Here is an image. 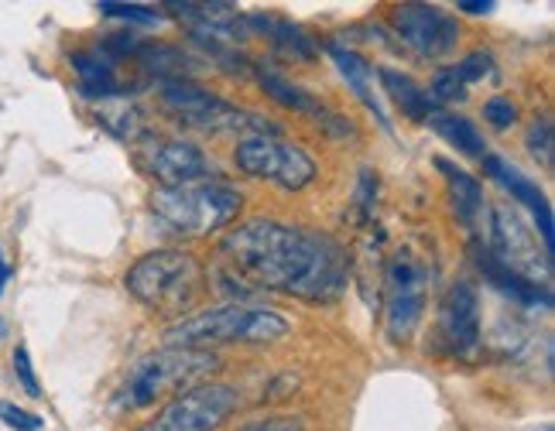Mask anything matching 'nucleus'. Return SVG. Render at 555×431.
I'll use <instances>...</instances> for the list:
<instances>
[{"label":"nucleus","mask_w":555,"mask_h":431,"mask_svg":"<svg viewBox=\"0 0 555 431\" xmlns=\"http://www.w3.org/2000/svg\"><path fill=\"white\" fill-rule=\"evenodd\" d=\"M460 14H494L498 4L494 0H463V4H456Z\"/></svg>","instance_id":"nucleus-33"},{"label":"nucleus","mask_w":555,"mask_h":431,"mask_svg":"<svg viewBox=\"0 0 555 431\" xmlns=\"http://www.w3.org/2000/svg\"><path fill=\"white\" fill-rule=\"evenodd\" d=\"M483 171L494 182H501L511 196H515L518 206H525L531 216H535V226H539V236H542V247H545V257L552 261V250H555V226H552V206L545 199V192L539 188V182H531L525 171H518L511 161H504L501 155H483Z\"/></svg>","instance_id":"nucleus-14"},{"label":"nucleus","mask_w":555,"mask_h":431,"mask_svg":"<svg viewBox=\"0 0 555 431\" xmlns=\"http://www.w3.org/2000/svg\"><path fill=\"white\" fill-rule=\"evenodd\" d=\"M433 277V264L415 247H401L388 261V271H384V318H388V339L395 347L412 342V336L418 332Z\"/></svg>","instance_id":"nucleus-7"},{"label":"nucleus","mask_w":555,"mask_h":431,"mask_svg":"<svg viewBox=\"0 0 555 431\" xmlns=\"http://www.w3.org/2000/svg\"><path fill=\"white\" fill-rule=\"evenodd\" d=\"M103 17H114V21H124V25H162L165 14L162 8H147V4H100L96 8Z\"/></svg>","instance_id":"nucleus-24"},{"label":"nucleus","mask_w":555,"mask_h":431,"mask_svg":"<svg viewBox=\"0 0 555 431\" xmlns=\"http://www.w3.org/2000/svg\"><path fill=\"white\" fill-rule=\"evenodd\" d=\"M391 28L422 58H446L460 45V21L436 4H401L391 11Z\"/></svg>","instance_id":"nucleus-11"},{"label":"nucleus","mask_w":555,"mask_h":431,"mask_svg":"<svg viewBox=\"0 0 555 431\" xmlns=\"http://www.w3.org/2000/svg\"><path fill=\"white\" fill-rule=\"evenodd\" d=\"M8 336V326H4V318H0V339H4Z\"/></svg>","instance_id":"nucleus-35"},{"label":"nucleus","mask_w":555,"mask_h":431,"mask_svg":"<svg viewBox=\"0 0 555 431\" xmlns=\"http://www.w3.org/2000/svg\"><path fill=\"white\" fill-rule=\"evenodd\" d=\"M326 52L336 62V69H339V76H344V82L353 90V96L380 120V127H388V131H391V117H388V110H384L380 96L374 93V66H371V62L360 52H353V49L336 45V41H330Z\"/></svg>","instance_id":"nucleus-18"},{"label":"nucleus","mask_w":555,"mask_h":431,"mask_svg":"<svg viewBox=\"0 0 555 431\" xmlns=\"http://www.w3.org/2000/svg\"><path fill=\"white\" fill-rule=\"evenodd\" d=\"M217 356H209L203 350H158L152 356H144L131 374L124 377L117 387V412H144L155 407L158 401H172L176 394L196 387L203 374L217 370Z\"/></svg>","instance_id":"nucleus-5"},{"label":"nucleus","mask_w":555,"mask_h":431,"mask_svg":"<svg viewBox=\"0 0 555 431\" xmlns=\"http://www.w3.org/2000/svg\"><path fill=\"white\" fill-rule=\"evenodd\" d=\"M244 25H247V31L264 35L274 49H282L292 58H315L319 55L315 38L306 35L298 25H292L288 17H278V14H250V17H244Z\"/></svg>","instance_id":"nucleus-20"},{"label":"nucleus","mask_w":555,"mask_h":431,"mask_svg":"<svg viewBox=\"0 0 555 431\" xmlns=\"http://www.w3.org/2000/svg\"><path fill=\"white\" fill-rule=\"evenodd\" d=\"M469 261L477 264V271L483 274V282H487L490 288L501 291V295H507L511 301H518V305H531V309H535V305L548 309V305H552V295H548L545 285L531 282V277H521L518 271H511V267H504L483 244H474V247H469Z\"/></svg>","instance_id":"nucleus-17"},{"label":"nucleus","mask_w":555,"mask_h":431,"mask_svg":"<svg viewBox=\"0 0 555 431\" xmlns=\"http://www.w3.org/2000/svg\"><path fill=\"white\" fill-rule=\"evenodd\" d=\"M357 216H360V223H367L371 220V212H374V203H377V175L371 168L360 171V185H357Z\"/></svg>","instance_id":"nucleus-31"},{"label":"nucleus","mask_w":555,"mask_h":431,"mask_svg":"<svg viewBox=\"0 0 555 431\" xmlns=\"http://www.w3.org/2000/svg\"><path fill=\"white\" fill-rule=\"evenodd\" d=\"M14 374H17V383L25 387L28 397H41V383L35 377V366H31V353L25 342H17L14 347Z\"/></svg>","instance_id":"nucleus-29"},{"label":"nucleus","mask_w":555,"mask_h":431,"mask_svg":"<svg viewBox=\"0 0 555 431\" xmlns=\"http://www.w3.org/2000/svg\"><path fill=\"white\" fill-rule=\"evenodd\" d=\"M244 431H302V421L298 418H271L261 425H247Z\"/></svg>","instance_id":"nucleus-32"},{"label":"nucleus","mask_w":555,"mask_h":431,"mask_svg":"<svg viewBox=\"0 0 555 431\" xmlns=\"http://www.w3.org/2000/svg\"><path fill=\"white\" fill-rule=\"evenodd\" d=\"M292 322L258 305H217L199 315L179 318L172 329L165 332V342L172 350H203L209 347H237V342H274L288 336Z\"/></svg>","instance_id":"nucleus-3"},{"label":"nucleus","mask_w":555,"mask_h":431,"mask_svg":"<svg viewBox=\"0 0 555 431\" xmlns=\"http://www.w3.org/2000/svg\"><path fill=\"white\" fill-rule=\"evenodd\" d=\"M429 96H433L439 106H442V103H460V100H466V86H463L456 66L439 69V76L433 79V93H429Z\"/></svg>","instance_id":"nucleus-27"},{"label":"nucleus","mask_w":555,"mask_h":431,"mask_svg":"<svg viewBox=\"0 0 555 431\" xmlns=\"http://www.w3.org/2000/svg\"><path fill=\"white\" fill-rule=\"evenodd\" d=\"M237 401H241L237 387L220 380H203L176 394L155 415V421H147L138 431H217L233 418Z\"/></svg>","instance_id":"nucleus-9"},{"label":"nucleus","mask_w":555,"mask_h":431,"mask_svg":"<svg viewBox=\"0 0 555 431\" xmlns=\"http://www.w3.org/2000/svg\"><path fill=\"white\" fill-rule=\"evenodd\" d=\"M380 76V86H384V93H388L395 100L398 110L415 120V123H429L436 114H439V103L429 96V90L425 86H418L412 76H404L398 69H377Z\"/></svg>","instance_id":"nucleus-19"},{"label":"nucleus","mask_w":555,"mask_h":431,"mask_svg":"<svg viewBox=\"0 0 555 431\" xmlns=\"http://www.w3.org/2000/svg\"><path fill=\"white\" fill-rule=\"evenodd\" d=\"M0 421H4L8 428H14V431H41V428H46L41 415L25 412V407H17L11 401H0Z\"/></svg>","instance_id":"nucleus-30"},{"label":"nucleus","mask_w":555,"mask_h":431,"mask_svg":"<svg viewBox=\"0 0 555 431\" xmlns=\"http://www.w3.org/2000/svg\"><path fill=\"white\" fill-rule=\"evenodd\" d=\"M227 267L250 291L288 295L309 305H333L347 291L350 261L330 233L278 220H247L220 240Z\"/></svg>","instance_id":"nucleus-1"},{"label":"nucleus","mask_w":555,"mask_h":431,"mask_svg":"<svg viewBox=\"0 0 555 431\" xmlns=\"http://www.w3.org/2000/svg\"><path fill=\"white\" fill-rule=\"evenodd\" d=\"M429 127L433 131L450 144V147H456V155H466V158H477V161H483V155H487V141H483V134L474 127V120H466V117H460V114H450V110H439L433 120H429Z\"/></svg>","instance_id":"nucleus-22"},{"label":"nucleus","mask_w":555,"mask_h":431,"mask_svg":"<svg viewBox=\"0 0 555 431\" xmlns=\"http://www.w3.org/2000/svg\"><path fill=\"white\" fill-rule=\"evenodd\" d=\"M436 168L446 175V185H450V199H453V212L463 226H474L477 216L483 212V185L469 175L466 168H456L453 161L439 158Z\"/></svg>","instance_id":"nucleus-21"},{"label":"nucleus","mask_w":555,"mask_h":431,"mask_svg":"<svg viewBox=\"0 0 555 431\" xmlns=\"http://www.w3.org/2000/svg\"><path fill=\"white\" fill-rule=\"evenodd\" d=\"M96 123L103 127L106 134H114L117 141H138V138H147L144 131V117L138 106L120 96V100H103L96 103Z\"/></svg>","instance_id":"nucleus-23"},{"label":"nucleus","mask_w":555,"mask_h":431,"mask_svg":"<svg viewBox=\"0 0 555 431\" xmlns=\"http://www.w3.org/2000/svg\"><path fill=\"white\" fill-rule=\"evenodd\" d=\"M439 339L460 360L480 350V298L469 282H456L442 298L439 309Z\"/></svg>","instance_id":"nucleus-12"},{"label":"nucleus","mask_w":555,"mask_h":431,"mask_svg":"<svg viewBox=\"0 0 555 431\" xmlns=\"http://www.w3.org/2000/svg\"><path fill=\"white\" fill-rule=\"evenodd\" d=\"M483 120L490 127H498V131H507V127H515L518 123V106H515V100H507V96L487 100L483 103Z\"/></svg>","instance_id":"nucleus-28"},{"label":"nucleus","mask_w":555,"mask_h":431,"mask_svg":"<svg viewBox=\"0 0 555 431\" xmlns=\"http://www.w3.org/2000/svg\"><path fill=\"white\" fill-rule=\"evenodd\" d=\"M531 158L542 161L545 168H552V155H555V134H552V123L548 120H535L528 127V138H525Z\"/></svg>","instance_id":"nucleus-25"},{"label":"nucleus","mask_w":555,"mask_h":431,"mask_svg":"<svg viewBox=\"0 0 555 431\" xmlns=\"http://www.w3.org/2000/svg\"><path fill=\"white\" fill-rule=\"evenodd\" d=\"M147 206H152L155 220H162L172 233L196 240V236H209L237 220L244 209V196L220 179H206L179 188H155Z\"/></svg>","instance_id":"nucleus-4"},{"label":"nucleus","mask_w":555,"mask_h":431,"mask_svg":"<svg viewBox=\"0 0 555 431\" xmlns=\"http://www.w3.org/2000/svg\"><path fill=\"white\" fill-rule=\"evenodd\" d=\"M134 165L141 175L158 182V188L206 182L212 171V161L203 155V147L189 144V141H165V138H147L134 151Z\"/></svg>","instance_id":"nucleus-10"},{"label":"nucleus","mask_w":555,"mask_h":431,"mask_svg":"<svg viewBox=\"0 0 555 431\" xmlns=\"http://www.w3.org/2000/svg\"><path fill=\"white\" fill-rule=\"evenodd\" d=\"M483 247L494 253L504 267L518 271L521 277H528V267L545 264V261H539V244H535V236L528 233V226L521 223L518 209H494V216H490V244H483ZM531 282H535V277H531Z\"/></svg>","instance_id":"nucleus-13"},{"label":"nucleus","mask_w":555,"mask_h":431,"mask_svg":"<svg viewBox=\"0 0 555 431\" xmlns=\"http://www.w3.org/2000/svg\"><path fill=\"white\" fill-rule=\"evenodd\" d=\"M456 73H460L463 86L469 90L474 82H483V79H490V76L498 73L494 55H490V52H474V55H466L463 62H456Z\"/></svg>","instance_id":"nucleus-26"},{"label":"nucleus","mask_w":555,"mask_h":431,"mask_svg":"<svg viewBox=\"0 0 555 431\" xmlns=\"http://www.w3.org/2000/svg\"><path fill=\"white\" fill-rule=\"evenodd\" d=\"M162 106L176 123L203 134L247 131V138H278V123L241 110L223 96L203 90L199 82H162Z\"/></svg>","instance_id":"nucleus-6"},{"label":"nucleus","mask_w":555,"mask_h":431,"mask_svg":"<svg viewBox=\"0 0 555 431\" xmlns=\"http://www.w3.org/2000/svg\"><path fill=\"white\" fill-rule=\"evenodd\" d=\"M73 73L79 79V90L90 103H103V100H120L131 93V86L120 76V62L106 52L103 45L96 49H82L69 55Z\"/></svg>","instance_id":"nucleus-15"},{"label":"nucleus","mask_w":555,"mask_h":431,"mask_svg":"<svg viewBox=\"0 0 555 431\" xmlns=\"http://www.w3.org/2000/svg\"><path fill=\"white\" fill-rule=\"evenodd\" d=\"M258 86L268 93V100L288 106V110H295V114H306V117H312V120H319V123H326V131H330L333 138H347V134H353V123H350V120H344L339 114L326 110V106L319 103L309 90H302V86L288 82L285 76H278L274 69H258Z\"/></svg>","instance_id":"nucleus-16"},{"label":"nucleus","mask_w":555,"mask_h":431,"mask_svg":"<svg viewBox=\"0 0 555 431\" xmlns=\"http://www.w3.org/2000/svg\"><path fill=\"white\" fill-rule=\"evenodd\" d=\"M124 288L138 305L162 318H185L206 291V271L192 253L155 250L124 274Z\"/></svg>","instance_id":"nucleus-2"},{"label":"nucleus","mask_w":555,"mask_h":431,"mask_svg":"<svg viewBox=\"0 0 555 431\" xmlns=\"http://www.w3.org/2000/svg\"><path fill=\"white\" fill-rule=\"evenodd\" d=\"M8 282H11V264H8V257H4V250H0V295H4Z\"/></svg>","instance_id":"nucleus-34"},{"label":"nucleus","mask_w":555,"mask_h":431,"mask_svg":"<svg viewBox=\"0 0 555 431\" xmlns=\"http://www.w3.org/2000/svg\"><path fill=\"white\" fill-rule=\"evenodd\" d=\"M233 165L244 175L271 182L285 192H302L319 175V165L309 151L282 138H241L237 147H233Z\"/></svg>","instance_id":"nucleus-8"}]
</instances>
